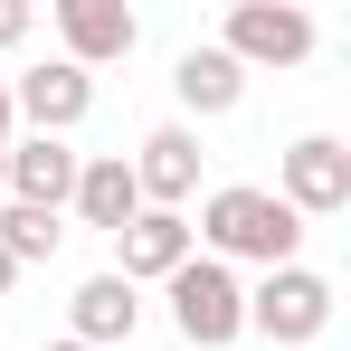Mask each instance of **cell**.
Returning <instances> with one entry per match:
<instances>
[{
	"mask_svg": "<svg viewBox=\"0 0 351 351\" xmlns=\"http://www.w3.org/2000/svg\"><path fill=\"white\" fill-rule=\"evenodd\" d=\"M190 237H209L219 256H256V266L276 276V266H294V247H304V219H294L276 190H247V180H237V190H209V209H199Z\"/></svg>",
	"mask_w": 351,
	"mask_h": 351,
	"instance_id": "obj_1",
	"label": "cell"
},
{
	"mask_svg": "<svg viewBox=\"0 0 351 351\" xmlns=\"http://www.w3.org/2000/svg\"><path fill=\"white\" fill-rule=\"evenodd\" d=\"M171 285V323L190 351H228L237 332H247V294H237V276L219 266V256H190L180 276H162Z\"/></svg>",
	"mask_w": 351,
	"mask_h": 351,
	"instance_id": "obj_2",
	"label": "cell"
},
{
	"mask_svg": "<svg viewBox=\"0 0 351 351\" xmlns=\"http://www.w3.org/2000/svg\"><path fill=\"white\" fill-rule=\"evenodd\" d=\"M247 323H256L266 342H313V332L332 323V285H323L313 266H276L266 285L247 294Z\"/></svg>",
	"mask_w": 351,
	"mask_h": 351,
	"instance_id": "obj_3",
	"label": "cell"
},
{
	"mask_svg": "<svg viewBox=\"0 0 351 351\" xmlns=\"http://www.w3.org/2000/svg\"><path fill=\"white\" fill-rule=\"evenodd\" d=\"M219 48H228L237 66H294V58H313V19L285 10V0H237Z\"/></svg>",
	"mask_w": 351,
	"mask_h": 351,
	"instance_id": "obj_4",
	"label": "cell"
},
{
	"mask_svg": "<svg viewBox=\"0 0 351 351\" xmlns=\"http://www.w3.org/2000/svg\"><path fill=\"white\" fill-rule=\"evenodd\" d=\"M276 199H285L294 219H332V209L351 199V152L332 143V133H304V143L285 152V190H276Z\"/></svg>",
	"mask_w": 351,
	"mask_h": 351,
	"instance_id": "obj_5",
	"label": "cell"
},
{
	"mask_svg": "<svg viewBox=\"0 0 351 351\" xmlns=\"http://www.w3.org/2000/svg\"><path fill=\"white\" fill-rule=\"evenodd\" d=\"M10 105L38 123V133L66 143V123H86V105H95V76L66 66V58H48V66H29V76H10Z\"/></svg>",
	"mask_w": 351,
	"mask_h": 351,
	"instance_id": "obj_6",
	"label": "cell"
},
{
	"mask_svg": "<svg viewBox=\"0 0 351 351\" xmlns=\"http://www.w3.org/2000/svg\"><path fill=\"white\" fill-rule=\"evenodd\" d=\"M58 29H66V66H105V58H133L143 19L123 0H58Z\"/></svg>",
	"mask_w": 351,
	"mask_h": 351,
	"instance_id": "obj_7",
	"label": "cell"
},
{
	"mask_svg": "<svg viewBox=\"0 0 351 351\" xmlns=\"http://www.w3.org/2000/svg\"><path fill=\"white\" fill-rule=\"evenodd\" d=\"M10 199H19V209H48V219L76 199V152H66L58 133H29V143H10Z\"/></svg>",
	"mask_w": 351,
	"mask_h": 351,
	"instance_id": "obj_8",
	"label": "cell"
},
{
	"mask_svg": "<svg viewBox=\"0 0 351 351\" xmlns=\"http://www.w3.org/2000/svg\"><path fill=\"white\" fill-rule=\"evenodd\" d=\"M133 190H143V209H180L190 190H199V143L162 123V133H143V152H133Z\"/></svg>",
	"mask_w": 351,
	"mask_h": 351,
	"instance_id": "obj_9",
	"label": "cell"
},
{
	"mask_svg": "<svg viewBox=\"0 0 351 351\" xmlns=\"http://www.w3.org/2000/svg\"><path fill=\"white\" fill-rule=\"evenodd\" d=\"M76 219H86V228H105V237H123L133 219H143V190H133V162H123V152L76 162Z\"/></svg>",
	"mask_w": 351,
	"mask_h": 351,
	"instance_id": "obj_10",
	"label": "cell"
},
{
	"mask_svg": "<svg viewBox=\"0 0 351 351\" xmlns=\"http://www.w3.org/2000/svg\"><path fill=\"white\" fill-rule=\"evenodd\" d=\"M114 247H123V266H114L123 285H143V276H180V266H190V219H180V209H143Z\"/></svg>",
	"mask_w": 351,
	"mask_h": 351,
	"instance_id": "obj_11",
	"label": "cell"
},
{
	"mask_svg": "<svg viewBox=\"0 0 351 351\" xmlns=\"http://www.w3.org/2000/svg\"><path fill=\"white\" fill-rule=\"evenodd\" d=\"M66 313H76V332H66V342H86V351L133 342V323H143V304H133V285H123V276H86Z\"/></svg>",
	"mask_w": 351,
	"mask_h": 351,
	"instance_id": "obj_12",
	"label": "cell"
},
{
	"mask_svg": "<svg viewBox=\"0 0 351 351\" xmlns=\"http://www.w3.org/2000/svg\"><path fill=\"white\" fill-rule=\"evenodd\" d=\"M171 86H180V105H190V114H228L237 95H247V66H237L228 48H190V58L171 66Z\"/></svg>",
	"mask_w": 351,
	"mask_h": 351,
	"instance_id": "obj_13",
	"label": "cell"
},
{
	"mask_svg": "<svg viewBox=\"0 0 351 351\" xmlns=\"http://www.w3.org/2000/svg\"><path fill=\"white\" fill-rule=\"evenodd\" d=\"M58 219H48V209H19V199H10V209H0V256H10V266H38V256H58Z\"/></svg>",
	"mask_w": 351,
	"mask_h": 351,
	"instance_id": "obj_14",
	"label": "cell"
},
{
	"mask_svg": "<svg viewBox=\"0 0 351 351\" xmlns=\"http://www.w3.org/2000/svg\"><path fill=\"white\" fill-rule=\"evenodd\" d=\"M29 38V0H0V48H19Z\"/></svg>",
	"mask_w": 351,
	"mask_h": 351,
	"instance_id": "obj_15",
	"label": "cell"
},
{
	"mask_svg": "<svg viewBox=\"0 0 351 351\" xmlns=\"http://www.w3.org/2000/svg\"><path fill=\"white\" fill-rule=\"evenodd\" d=\"M0 133H10V76H0Z\"/></svg>",
	"mask_w": 351,
	"mask_h": 351,
	"instance_id": "obj_16",
	"label": "cell"
},
{
	"mask_svg": "<svg viewBox=\"0 0 351 351\" xmlns=\"http://www.w3.org/2000/svg\"><path fill=\"white\" fill-rule=\"evenodd\" d=\"M10 276H19V266H10V256H0V294H10Z\"/></svg>",
	"mask_w": 351,
	"mask_h": 351,
	"instance_id": "obj_17",
	"label": "cell"
},
{
	"mask_svg": "<svg viewBox=\"0 0 351 351\" xmlns=\"http://www.w3.org/2000/svg\"><path fill=\"white\" fill-rule=\"evenodd\" d=\"M0 190H10V143H0Z\"/></svg>",
	"mask_w": 351,
	"mask_h": 351,
	"instance_id": "obj_18",
	"label": "cell"
},
{
	"mask_svg": "<svg viewBox=\"0 0 351 351\" xmlns=\"http://www.w3.org/2000/svg\"><path fill=\"white\" fill-rule=\"evenodd\" d=\"M48 351H86V342H48Z\"/></svg>",
	"mask_w": 351,
	"mask_h": 351,
	"instance_id": "obj_19",
	"label": "cell"
}]
</instances>
